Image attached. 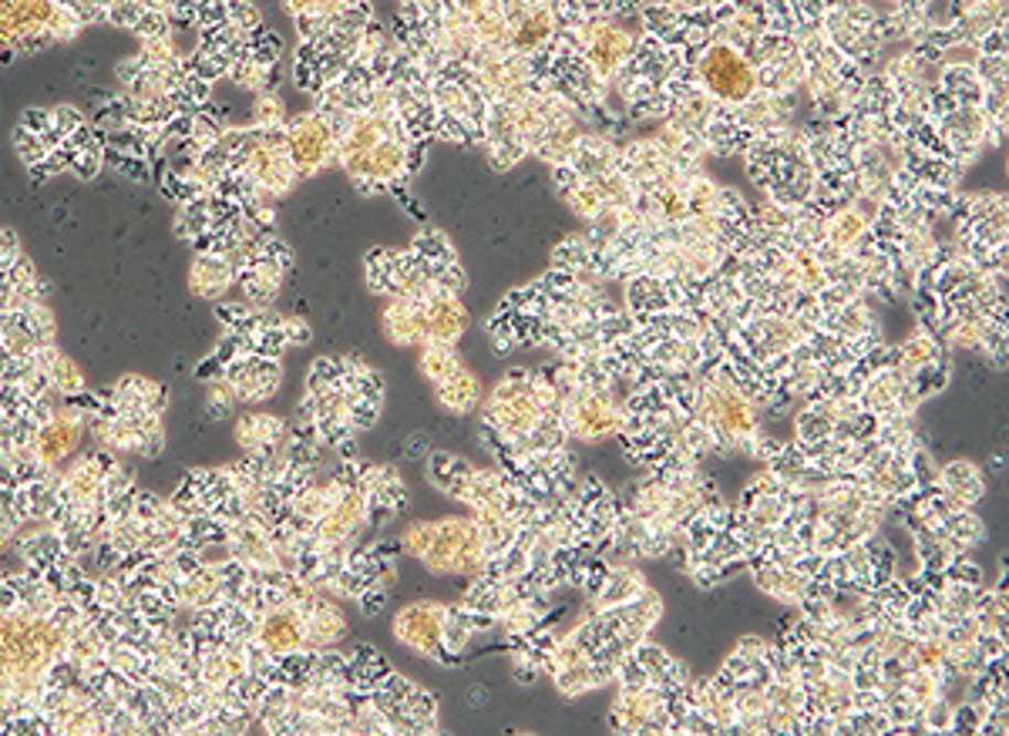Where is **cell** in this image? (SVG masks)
<instances>
[{
    "instance_id": "6da1fadb",
    "label": "cell",
    "mask_w": 1009,
    "mask_h": 736,
    "mask_svg": "<svg viewBox=\"0 0 1009 736\" xmlns=\"http://www.w3.org/2000/svg\"><path fill=\"white\" fill-rule=\"evenodd\" d=\"M697 82L720 105H751L761 85L754 64L727 41L704 51V57L697 61Z\"/></svg>"
},
{
    "instance_id": "7a4b0ae2",
    "label": "cell",
    "mask_w": 1009,
    "mask_h": 736,
    "mask_svg": "<svg viewBox=\"0 0 1009 736\" xmlns=\"http://www.w3.org/2000/svg\"><path fill=\"white\" fill-rule=\"evenodd\" d=\"M428 549H418V555L428 562L434 572H471L482 562V542L475 531L458 521H441V524H425Z\"/></svg>"
},
{
    "instance_id": "3957f363",
    "label": "cell",
    "mask_w": 1009,
    "mask_h": 736,
    "mask_svg": "<svg viewBox=\"0 0 1009 736\" xmlns=\"http://www.w3.org/2000/svg\"><path fill=\"white\" fill-rule=\"evenodd\" d=\"M502 18L508 44L522 57L546 51L556 34V11L549 0H502Z\"/></svg>"
},
{
    "instance_id": "277c9868",
    "label": "cell",
    "mask_w": 1009,
    "mask_h": 736,
    "mask_svg": "<svg viewBox=\"0 0 1009 736\" xmlns=\"http://www.w3.org/2000/svg\"><path fill=\"white\" fill-rule=\"evenodd\" d=\"M428 380L434 383L438 397L458 414L471 411L479 400V380L471 370H464V364L451 354V344H428L425 360H421Z\"/></svg>"
},
{
    "instance_id": "5b68a950",
    "label": "cell",
    "mask_w": 1009,
    "mask_h": 736,
    "mask_svg": "<svg viewBox=\"0 0 1009 736\" xmlns=\"http://www.w3.org/2000/svg\"><path fill=\"white\" fill-rule=\"evenodd\" d=\"M579 44H582L586 64L602 82H610L613 75H620V68H626L630 57H633L630 31L613 24V21H589V24H582Z\"/></svg>"
},
{
    "instance_id": "8992f818",
    "label": "cell",
    "mask_w": 1009,
    "mask_h": 736,
    "mask_svg": "<svg viewBox=\"0 0 1009 736\" xmlns=\"http://www.w3.org/2000/svg\"><path fill=\"white\" fill-rule=\"evenodd\" d=\"M333 125L323 115H300L290 128H287V152L290 162L297 169V175H313L316 169L326 165V159L333 155Z\"/></svg>"
},
{
    "instance_id": "52a82bcc",
    "label": "cell",
    "mask_w": 1009,
    "mask_h": 736,
    "mask_svg": "<svg viewBox=\"0 0 1009 736\" xmlns=\"http://www.w3.org/2000/svg\"><path fill=\"white\" fill-rule=\"evenodd\" d=\"M441 616H444L441 606H411L397 619V636L425 656H438L441 642H444V619Z\"/></svg>"
},
{
    "instance_id": "ba28073f",
    "label": "cell",
    "mask_w": 1009,
    "mask_h": 736,
    "mask_svg": "<svg viewBox=\"0 0 1009 736\" xmlns=\"http://www.w3.org/2000/svg\"><path fill=\"white\" fill-rule=\"evenodd\" d=\"M704 397L710 400V411L717 414V421L723 427H730V434H748L751 431V408L733 387L713 380V383H707Z\"/></svg>"
},
{
    "instance_id": "9c48e42d",
    "label": "cell",
    "mask_w": 1009,
    "mask_h": 736,
    "mask_svg": "<svg viewBox=\"0 0 1009 736\" xmlns=\"http://www.w3.org/2000/svg\"><path fill=\"white\" fill-rule=\"evenodd\" d=\"M233 277H236V270L223 252H202L192 270V290L198 296H219L229 290Z\"/></svg>"
},
{
    "instance_id": "30bf717a",
    "label": "cell",
    "mask_w": 1009,
    "mask_h": 736,
    "mask_svg": "<svg viewBox=\"0 0 1009 736\" xmlns=\"http://www.w3.org/2000/svg\"><path fill=\"white\" fill-rule=\"evenodd\" d=\"M572 427L582 437H602V434H610L616 427V411L610 408V400H602L595 393H586V397H579V404H576Z\"/></svg>"
},
{
    "instance_id": "8fae6325",
    "label": "cell",
    "mask_w": 1009,
    "mask_h": 736,
    "mask_svg": "<svg viewBox=\"0 0 1009 736\" xmlns=\"http://www.w3.org/2000/svg\"><path fill=\"white\" fill-rule=\"evenodd\" d=\"M861 232H865V219H861L858 213H841V216L831 219V242H835L838 249L855 246V242L861 239Z\"/></svg>"
},
{
    "instance_id": "7c38bea8",
    "label": "cell",
    "mask_w": 1009,
    "mask_h": 736,
    "mask_svg": "<svg viewBox=\"0 0 1009 736\" xmlns=\"http://www.w3.org/2000/svg\"><path fill=\"white\" fill-rule=\"evenodd\" d=\"M14 149H18V155L28 162V165H37L47 152H51V145L41 139V136H34V131H28V128H18V136H14Z\"/></svg>"
},
{
    "instance_id": "4fadbf2b",
    "label": "cell",
    "mask_w": 1009,
    "mask_h": 736,
    "mask_svg": "<svg viewBox=\"0 0 1009 736\" xmlns=\"http://www.w3.org/2000/svg\"><path fill=\"white\" fill-rule=\"evenodd\" d=\"M256 121H259L262 128H277V125L283 121V101H280L277 95H262V98L256 101Z\"/></svg>"
},
{
    "instance_id": "5bb4252c",
    "label": "cell",
    "mask_w": 1009,
    "mask_h": 736,
    "mask_svg": "<svg viewBox=\"0 0 1009 736\" xmlns=\"http://www.w3.org/2000/svg\"><path fill=\"white\" fill-rule=\"evenodd\" d=\"M663 4H673V8H690V11H710L723 0H663Z\"/></svg>"
},
{
    "instance_id": "9a60e30c",
    "label": "cell",
    "mask_w": 1009,
    "mask_h": 736,
    "mask_svg": "<svg viewBox=\"0 0 1009 736\" xmlns=\"http://www.w3.org/2000/svg\"><path fill=\"white\" fill-rule=\"evenodd\" d=\"M549 4H582V0H549Z\"/></svg>"
}]
</instances>
